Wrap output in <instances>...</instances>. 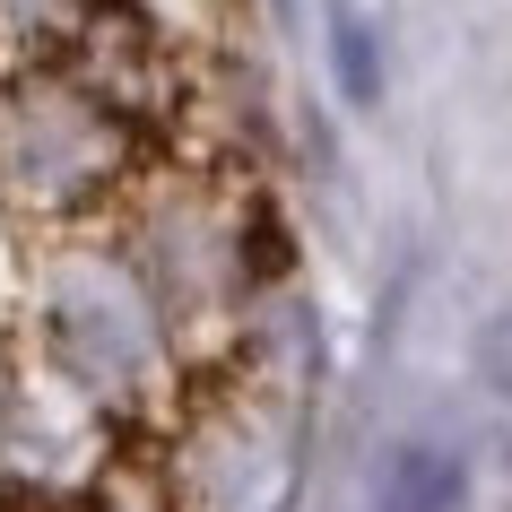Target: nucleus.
Segmentation results:
<instances>
[{
    "mask_svg": "<svg viewBox=\"0 0 512 512\" xmlns=\"http://www.w3.org/2000/svg\"><path fill=\"white\" fill-rule=\"evenodd\" d=\"M330 70L348 105H382V35L365 27L356 0H330Z\"/></svg>",
    "mask_w": 512,
    "mask_h": 512,
    "instance_id": "f03ea898",
    "label": "nucleus"
},
{
    "mask_svg": "<svg viewBox=\"0 0 512 512\" xmlns=\"http://www.w3.org/2000/svg\"><path fill=\"white\" fill-rule=\"evenodd\" d=\"M469 374L486 382V391H512V304H495L478 322V339H469Z\"/></svg>",
    "mask_w": 512,
    "mask_h": 512,
    "instance_id": "7ed1b4c3",
    "label": "nucleus"
},
{
    "mask_svg": "<svg viewBox=\"0 0 512 512\" xmlns=\"http://www.w3.org/2000/svg\"><path fill=\"white\" fill-rule=\"evenodd\" d=\"M374 512H469V469L443 443H400L374 478Z\"/></svg>",
    "mask_w": 512,
    "mask_h": 512,
    "instance_id": "f257e3e1",
    "label": "nucleus"
}]
</instances>
